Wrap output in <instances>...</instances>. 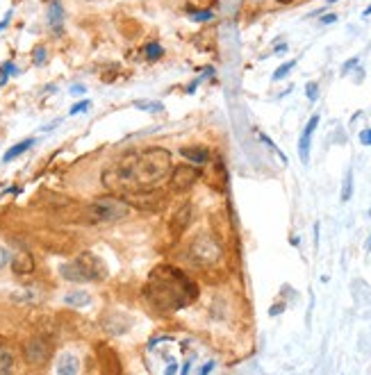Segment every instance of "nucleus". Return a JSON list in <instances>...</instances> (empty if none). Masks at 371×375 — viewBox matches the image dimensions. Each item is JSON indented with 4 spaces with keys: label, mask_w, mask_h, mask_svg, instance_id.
<instances>
[{
    "label": "nucleus",
    "mask_w": 371,
    "mask_h": 375,
    "mask_svg": "<svg viewBox=\"0 0 371 375\" xmlns=\"http://www.w3.org/2000/svg\"><path fill=\"white\" fill-rule=\"evenodd\" d=\"M84 3H96V0H84Z\"/></svg>",
    "instance_id": "79ce46f5"
},
{
    "label": "nucleus",
    "mask_w": 371,
    "mask_h": 375,
    "mask_svg": "<svg viewBox=\"0 0 371 375\" xmlns=\"http://www.w3.org/2000/svg\"><path fill=\"white\" fill-rule=\"evenodd\" d=\"M353 196V171L348 168L346 175H344V184H342V203H348Z\"/></svg>",
    "instance_id": "4be33fe9"
},
{
    "label": "nucleus",
    "mask_w": 371,
    "mask_h": 375,
    "mask_svg": "<svg viewBox=\"0 0 371 375\" xmlns=\"http://www.w3.org/2000/svg\"><path fill=\"white\" fill-rule=\"evenodd\" d=\"M135 107H139V109H148V112H160L162 105H160V103H135Z\"/></svg>",
    "instance_id": "cd10ccee"
},
{
    "label": "nucleus",
    "mask_w": 371,
    "mask_h": 375,
    "mask_svg": "<svg viewBox=\"0 0 371 375\" xmlns=\"http://www.w3.org/2000/svg\"><path fill=\"white\" fill-rule=\"evenodd\" d=\"M189 371H192V359H187V362L182 364V371H180V375H189Z\"/></svg>",
    "instance_id": "f704fd0d"
},
{
    "label": "nucleus",
    "mask_w": 371,
    "mask_h": 375,
    "mask_svg": "<svg viewBox=\"0 0 371 375\" xmlns=\"http://www.w3.org/2000/svg\"><path fill=\"white\" fill-rule=\"evenodd\" d=\"M46 16H48V28L52 34H62L64 32V5L62 0H48V7H46Z\"/></svg>",
    "instance_id": "6e6552de"
},
{
    "label": "nucleus",
    "mask_w": 371,
    "mask_h": 375,
    "mask_svg": "<svg viewBox=\"0 0 371 375\" xmlns=\"http://www.w3.org/2000/svg\"><path fill=\"white\" fill-rule=\"evenodd\" d=\"M34 144H36V139H23V141H18L16 146H12V148H9V150L3 155V162H12V160H16V157H21L23 152H28Z\"/></svg>",
    "instance_id": "ddd939ff"
},
{
    "label": "nucleus",
    "mask_w": 371,
    "mask_h": 375,
    "mask_svg": "<svg viewBox=\"0 0 371 375\" xmlns=\"http://www.w3.org/2000/svg\"><path fill=\"white\" fill-rule=\"evenodd\" d=\"M358 139H360V144H362V146H371V128H367V130L360 132Z\"/></svg>",
    "instance_id": "c756f323"
},
{
    "label": "nucleus",
    "mask_w": 371,
    "mask_h": 375,
    "mask_svg": "<svg viewBox=\"0 0 371 375\" xmlns=\"http://www.w3.org/2000/svg\"><path fill=\"white\" fill-rule=\"evenodd\" d=\"M57 375H80V359L73 352H64L57 362Z\"/></svg>",
    "instance_id": "f8f14e48"
},
{
    "label": "nucleus",
    "mask_w": 371,
    "mask_h": 375,
    "mask_svg": "<svg viewBox=\"0 0 371 375\" xmlns=\"http://www.w3.org/2000/svg\"><path fill=\"white\" fill-rule=\"evenodd\" d=\"M280 311H285V305H273V307L269 309V314L275 316V314H280Z\"/></svg>",
    "instance_id": "c9c22d12"
},
{
    "label": "nucleus",
    "mask_w": 371,
    "mask_h": 375,
    "mask_svg": "<svg viewBox=\"0 0 371 375\" xmlns=\"http://www.w3.org/2000/svg\"><path fill=\"white\" fill-rule=\"evenodd\" d=\"M78 268H80L84 282H100L103 278H107V266H105V262L100 260L98 255H94V252H82V255H78L76 260Z\"/></svg>",
    "instance_id": "39448f33"
},
{
    "label": "nucleus",
    "mask_w": 371,
    "mask_h": 375,
    "mask_svg": "<svg viewBox=\"0 0 371 375\" xmlns=\"http://www.w3.org/2000/svg\"><path fill=\"white\" fill-rule=\"evenodd\" d=\"M60 275L64 278L66 282H84V278H82V273H80V268H78L76 262L62 264V266H60Z\"/></svg>",
    "instance_id": "4468645a"
},
{
    "label": "nucleus",
    "mask_w": 371,
    "mask_h": 375,
    "mask_svg": "<svg viewBox=\"0 0 371 375\" xmlns=\"http://www.w3.org/2000/svg\"><path fill=\"white\" fill-rule=\"evenodd\" d=\"M180 157H184L189 164H194V166H203V164L210 162V150L205 146H182L180 148Z\"/></svg>",
    "instance_id": "9d476101"
},
{
    "label": "nucleus",
    "mask_w": 371,
    "mask_h": 375,
    "mask_svg": "<svg viewBox=\"0 0 371 375\" xmlns=\"http://www.w3.org/2000/svg\"><path fill=\"white\" fill-rule=\"evenodd\" d=\"M294 68H296V60H291V62H285V64H280V66L273 71L271 80H273V82H280V80H285V77H287L289 73L294 71Z\"/></svg>",
    "instance_id": "412c9836"
},
{
    "label": "nucleus",
    "mask_w": 371,
    "mask_h": 375,
    "mask_svg": "<svg viewBox=\"0 0 371 375\" xmlns=\"http://www.w3.org/2000/svg\"><path fill=\"white\" fill-rule=\"evenodd\" d=\"M9 264H12V271H14V275H30V273L34 271V257L30 255V252H16V255L12 257V260H9Z\"/></svg>",
    "instance_id": "9b49d317"
},
{
    "label": "nucleus",
    "mask_w": 371,
    "mask_h": 375,
    "mask_svg": "<svg viewBox=\"0 0 371 375\" xmlns=\"http://www.w3.org/2000/svg\"><path fill=\"white\" fill-rule=\"evenodd\" d=\"M367 250H371V234H369V241H367Z\"/></svg>",
    "instance_id": "a19ab883"
},
{
    "label": "nucleus",
    "mask_w": 371,
    "mask_h": 375,
    "mask_svg": "<svg viewBox=\"0 0 371 375\" xmlns=\"http://www.w3.org/2000/svg\"><path fill=\"white\" fill-rule=\"evenodd\" d=\"M362 16H371V5H369V7H367V9H364V12H362Z\"/></svg>",
    "instance_id": "ea45409f"
},
{
    "label": "nucleus",
    "mask_w": 371,
    "mask_h": 375,
    "mask_svg": "<svg viewBox=\"0 0 371 375\" xmlns=\"http://www.w3.org/2000/svg\"><path fill=\"white\" fill-rule=\"evenodd\" d=\"M12 75H18V68L12 60H7L3 66H0V87H5V84L12 80Z\"/></svg>",
    "instance_id": "a211bd4d"
},
{
    "label": "nucleus",
    "mask_w": 371,
    "mask_h": 375,
    "mask_svg": "<svg viewBox=\"0 0 371 375\" xmlns=\"http://www.w3.org/2000/svg\"><path fill=\"white\" fill-rule=\"evenodd\" d=\"M212 371H214V362H208V364H203V368L198 371V375H210Z\"/></svg>",
    "instance_id": "473e14b6"
},
{
    "label": "nucleus",
    "mask_w": 371,
    "mask_h": 375,
    "mask_svg": "<svg viewBox=\"0 0 371 375\" xmlns=\"http://www.w3.org/2000/svg\"><path fill=\"white\" fill-rule=\"evenodd\" d=\"M257 136H259V141H262V144H267V146H269V148H271V150L275 152V155H278V157H280V162H283V164H287V157H285V155H283V152H280V148H278V146H275V144H273V141H271V139H269V136H267V134H262V132H257Z\"/></svg>",
    "instance_id": "393cba45"
},
{
    "label": "nucleus",
    "mask_w": 371,
    "mask_h": 375,
    "mask_svg": "<svg viewBox=\"0 0 371 375\" xmlns=\"http://www.w3.org/2000/svg\"><path fill=\"white\" fill-rule=\"evenodd\" d=\"M358 64H360V57H351V60H346V64L342 66V75H348L353 68H358Z\"/></svg>",
    "instance_id": "bb28decb"
},
{
    "label": "nucleus",
    "mask_w": 371,
    "mask_h": 375,
    "mask_svg": "<svg viewBox=\"0 0 371 375\" xmlns=\"http://www.w3.org/2000/svg\"><path fill=\"white\" fill-rule=\"evenodd\" d=\"M87 214L91 223H116L130 214V203L125 198L100 196L87 207Z\"/></svg>",
    "instance_id": "f03ea898"
},
{
    "label": "nucleus",
    "mask_w": 371,
    "mask_h": 375,
    "mask_svg": "<svg viewBox=\"0 0 371 375\" xmlns=\"http://www.w3.org/2000/svg\"><path fill=\"white\" fill-rule=\"evenodd\" d=\"M221 255H224V248L221 244L214 239L212 234H198L194 239L192 248H189V257H192L194 264H198V266H212V264H216L221 260Z\"/></svg>",
    "instance_id": "7ed1b4c3"
},
{
    "label": "nucleus",
    "mask_w": 371,
    "mask_h": 375,
    "mask_svg": "<svg viewBox=\"0 0 371 375\" xmlns=\"http://www.w3.org/2000/svg\"><path fill=\"white\" fill-rule=\"evenodd\" d=\"M319 119H321L319 114H312V116H310V121H307V123H305L303 132H301V139H299V157H301V162H303V164H307V162H310L312 134H314L317 125H319Z\"/></svg>",
    "instance_id": "0eeeda50"
},
{
    "label": "nucleus",
    "mask_w": 371,
    "mask_h": 375,
    "mask_svg": "<svg viewBox=\"0 0 371 375\" xmlns=\"http://www.w3.org/2000/svg\"><path fill=\"white\" fill-rule=\"evenodd\" d=\"M9 260H12V257H9V250L0 246V268H5V264H9Z\"/></svg>",
    "instance_id": "7c9ffc66"
},
{
    "label": "nucleus",
    "mask_w": 371,
    "mask_h": 375,
    "mask_svg": "<svg viewBox=\"0 0 371 375\" xmlns=\"http://www.w3.org/2000/svg\"><path fill=\"white\" fill-rule=\"evenodd\" d=\"M196 295H198V287L194 284V280L169 264L153 268L144 287V298L157 311L182 309L189 303H194Z\"/></svg>",
    "instance_id": "f257e3e1"
},
{
    "label": "nucleus",
    "mask_w": 371,
    "mask_h": 375,
    "mask_svg": "<svg viewBox=\"0 0 371 375\" xmlns=\"http://www.w3.org/2000/svg\"><path fill=\"white\" fill-rule=\"evenodd\" d=\"M305 96H307L310 103H314V100L319 98V84H317V82H307L305 84Z\"/></svg>",
    "instance_id": "a878e982"
},
{
    "label": "nucleus",
    "mask_w": 371,
    "mask_h": 375,
    "mask_svg": "<svg viewBox=\"0 0 371 375\" xmlns=\"http://www.w3.org/2000/svg\"><path fill=\"white\" fill-rule=\"evenodd\" d=\"M203 175V171H200L198 166H194V164H178V166L171 168V191H187V189H192L196 182L200 180Z\"/></svg>",
    "instance_id": "20e7f679"
},
{
    "label": "nucleus",
    "mask_w": 371,
    "mask_h": 375,
    "mask_svg": "<svg viewBox=\"0 0 371 375\" xmlns=\"http://www.w3.org/2000/svg\"><path fill=\"white\" fill-rule=\"evenodd\" d=\"M208 75H214V71H212V68H208V71H205V75H198V77H194V80L189 82L187 87H184V93H187V96H192V93H196V89L200 87V82H203Z\"/></svg>",
    "instance_id": "5701e85b"
},
{
    "label": "nucleus",
    "mask_w": 371,
    "mask_h": 375,
    "mask_svg": "<svg viewBox=\"0 0 371 375\" xmlns=\"http://www.w3.org/2000/svg\"><path fill=\"white\" fill-rule=\"evenodd\" d=\"M9 21H12V9H9V12L5 14V16H3V21H0V32H3V30L9 25Z\"/></svg>",
    "instance_id": "72a5a7b5"
},
{
    "label": "nucleus",
    "mask_w": 371,
    "mask_h": 375,
    "mask_svg": "<svg viewBox=\"0 0 371 375\" xmlns=\"http://www.w3.org/2000/svg\"><path fill=\"white\" fill-rule=\"evenodd\" d=\"M14 300H16V303H21V300H25V303H28V300H32L34 298V291H16L12 295Z\"/></svg>",
    "instance_id": "c85d7f7f"
},
{
    "label": "nucleus",
    "mask_w": 371,
    "mask_h": 375,
    "mask_svg": "<svg viewBox=\"0 0 371 375\" xmlns=\"http://www.w3.org/2000/svg\"><path fill=\"white\" fill-rule=\"evenodd\" d=\"M64 303L71 305V307H87V305L91 303V295L87 291H68L64 295Z\"/></svg>",
    "instance_id": "2eb2a0df"
},
{
    "label": "nucleus",
    "mask_w": 371,
    "mask_h": 375,
    "mask_svg": "<svg viewBox=\"0 0 371 375\" xmlns=\"http://www.w3.org/2000/svg\"><path fill=\"white\" fill-rule=\"evenodd\" d=\"M71 91L73 93H84V91H87V87H84V84H73Z\"/></svg>",
    "instance_id": "e433bc0d"
},
{
    "label": "nucleus",
    "mask_w": 371,
    "mask_h": 375,
    "mask_svg": "<svg viewBox=\"0 0 371 375\" xmlns=\"http://www.w3.org/2000/svg\"><path fill=\"white\" fill-rule=\"evenodd\" d=\"M176 373H178V364H169V368L164 375H176Z\"/></svg>",
    "instance_id": "4c0bfd02"
},
{
    "label": "nucleus",
    "mask_w": 371,
    "mask_h": 375,
    "mask_svg": "<svg viewBox=\"0 0 371 375\" xmlns=\"http://www.w3.org/2000/svg\"><path fill=\"white\" fill-rule=\"evenodd\" d=\"M189 18L196 21V23H208V21H214V12L210 9H196V7H187Z\"/></svg>",
    "instance_id": "6ab92c4d"
},
{
    "label": "nucleus",
    "mask_w": 371,
    "mask_h": 375,
    "mask_svg": "<svg viewBox=\"0 0 371 375\" xmlns=\"http://www.w3.org/2000/svg\"><path fill=\"white\" fill-rule=\"evenodd\" d=\"M335 21H337V14H323L321 25H330V23H335Z\"/></svg>",
    "instance_id": "2f4dec72"
},
{
    "label": "nucleus",
    "mask_w": 371,
    "mask_h": 375,
    "mask_svg": "<svg viewBox=\"0 0 371 375\" xmlns=\"http://www.w3.org/2000/svg\"><path fill=\"white\" fill-rule=\"evenodd\" d=\"M144 57L148 62H157L164 57V48L160 41H148V44L144 46Z\"/></svg>",
    "instance_id": "f3484780"
},
{
    "label": "nucleus",
    "mask_w": 371,
    "mask_h": 375,
    "mask_svg": "<svg viewBox=\"0 0 371 375\" xmlns=\"http://www.w3.org/2000/svg\"><path fill=\"white\" fill-rule=\"evenodd\" d=\"M14 355L7 346H0V375H12Z\"/></svg>",
    "instance_id": "dca6fc26"
},
{
    "label": "nucleus",
    "mask_w": 371,
    "mask_h": 375,
    "mask_svg": "<svg viewBox=\"0 0 371 375\" xmlns=\"http://www.w3.org/2000/svg\"><path fill=\"white\" fill-rule=\"evenodd\" d=\"M275 3H278V5H291L294 0H275Z\"/></svg>",
    "instance_id": "58836bf2"
},
{
    "label": "nucleus",
    "mask_w": 371,
    "mask_h": 375,
    "mask_svg": "<svg viewBox=\"0 0 371 375\" xmlns=\"http://www.w3.org/2000/svg\"><path fill=\"white\" fill-rule=\"evenodd\" d=\"M189 223H192V203H184L176 209V214L171 219V234L176 239L182 236V232L189 228Z\"/></svg>",
    "instance_id": "1a4fd4ad"
},
{
    "label": "nucleus",
    "mask_w": 371,
    "mask_h": 375,
    "mask_svg": "<svg viewBox=\"0 0 371 375\" xmlns=\"http://www.w3.org/2000/svg\"><path fill=\"white\" fill-rule=\"evenodd\" d=\"M32 64L34 66H46L48 64V48L44 44H36L32 48Z\"/></svg>",
    "instance_id": "aec40b11"
},
{
    "label": "nucleus",
    "mask_w": 371,
    "mask_h": 375,
    "mask_svg": "<svg viewBox=\"0 0 371 375\" xmlns=\"http://www.w3.org/2000/svg\"><path fill=\"white\" fill-rule=\"evenodd\" d=\"M50 343L41 337H32L23 343V357L30 366H44L50 359Z\"/></svg>",
    "instance_id": "423d86ee"
},
{
    "label": "nucleus",
    "mask_w": 371,
    "mask_h": 375,
    "mask_svg": "<svg viewBox=\"0 0 371 375\" xmlns=\"http://www.w3.org/2000/svg\"><path fill=\"white\" fill-rule=\"evenodd\" d=\"M91 107V100H78L76 105H71V109H68V116H78V114H82V112H87V109Z\"/></svg>",
    "instance_id": "b1692460"
}]
</instances>
